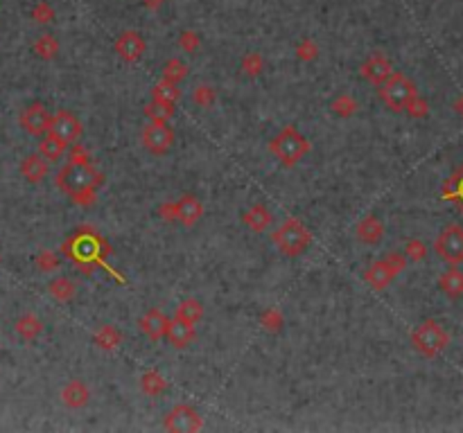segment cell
Listing matches in <instances>:
<instances>
[{
    "label": "cell",
    "mask_w": 463,
    "mask_h": 433,
    "mask_svg": "<svg viewBox=\"0 0 463 433\" xmlns=\"http://www.w3.org/2000/svg\"><path fill=\"white\" fill-rule=\"evenodd\" d=\"M34 52L41 56V59H54V56L59 54V41H57L52 34L38 36L34 43Z\"/></svg>",
    "instance_id": "33"
},
{
    "label": "cell",
    "mask_w": 463,
    "mask_h": 433,
    "mask_svg": "<svg viewBox=\"0 0 463 433\" xmlns=\"http://www.w3.org/2000/svg\"><path fill=\"white\" fill-rule=\"evenodd\" d=\"M93 343L98 345L100 350L111 352V350H115V348H118V345L122 343V334H120L118 327L102 325V327H98V332L93 334Z\"/></svg>",
    "instance_id": "22"
},
{
    "label": "cell",
    "mask_w": 463,
    "mask_h": 433,
    "mask_svg": "<svg viewBox=\"0 0 463 433\" xmlns=\"http://www.w3.org/2000/svg\"><path fill=\"white\" fill-rule=\"evenodd\" d=\"M166 339L175 345L177 350H183V348H188V345L195 341V325H190V323H186V321H181V319H172L170 321V325H168V334H166Z\"/></svg>",
    "instance_id": "16"
},
{
    "label": "cell",
    "mask_w": 463,
    "mask_h": 433,
    "mask_svg": "<svg viewBox=\"0 0 463 433\" xmlns=\"http://www.w3.org/2000/svg\"><path fill=\"white\" fill-rule=\"evenodd\" d=\"M47 291L59 303H68L75 296V284L68 280V278H54V280L47 284Z\"/></svg>",
    "instance_id": "32"
},
{
    "label": "cell",
    "mask_w": 463,
    "mask_h": 433,
    "mask_svg": "<svg viewBox=\"0 0 463 433\" xmlns=\"http://www.w3.org/2000/svg\"><path fill=\"white\" fill-rule=\"evenodd\" d=\"M242 221L249 230H253V233H265V230L272 226V213H269V208L263 206V204H253L247 213L242 215Z\"/></svg>",
    "instance_id": "20"
},
{
    "label": "cell",
    "mask_w": 463,
    "mask_h": 433,
    "mask_svg": "<svg viewBox=\"0 0 463 433\" xmlns=\"http://www.w3.org/2000/svg\"><path fill=\"white\" fill-rule=\"evenodd\" d=\"M360 75H362L369 84L378 86V89H380V86L393 75V68H391L389 56H384L382 52L371 54L369 59H366V61L360 66Z\"/></svg>",
    "instance_id": "12"
},
{
    "label": "cell",
    "mask_w": 463,
    "mask_h": 433,
    "mask_svg": "<svg viewBox=\"0 0 463 433\" xmlns=\"http://www.w3.org/2000/svg\"><path fill=\"white\" fill-rule=\"evenodd\" d=\"M443 195H446L448 199H452L455 204L461 208L463 213V162L459 165V169L452 174L448 181H446V188H443Z\"/></svg>",
    "instance_id": "28"
},
{
    "label": "cell",
    "mask_w": 463,
    "mask_h": 433,
    "mask_svg": "<svg viewBox=\"0 0 463 433\" xmlns=\"http://www.w3.org/2000/svg\"><path fill=\"white\" fill-rule=\"evenodd\" d=\"M61 400L68 409H84L91 400V390L82 379H73L61 388Z\"/></svg>",
    "instance_id": "17"
},
{
    "label": "cell",
    "mask_w": 463,
    "mask_h": 433,
    "mask_svg": "<svg viewBox=\"0 0 463 433\" xmlns=\"http://www.w3.org/2000/svg\"><path fill=\"white\" fill-rule=\"evenodd\" d=\"M95 190H98V188L84 190V192H80V195H75L73 201H75L77 206H93V204H95V197H98V195H95Z\"/></svg>",
    "instance_id": "42"
},
{
    "label": "cell",
    "mask_w": 463,
    "mask_h": 433,
    "mask_svg": "<svg viewBox=\"0 0 463 433\" xmlns=\"http://www.w3.org/2000/svg\"><path fill=\"white\" fill-rule=\"evenodd\" d=\"M142 144L154 156H163V153H168L175 147V131H172L168 124L149 122L147 127L142 129Z\"/></svg>",
    "instance_id": "9"
},
{
    "label": "cell",
    "mask_w": 463,
    "mask_h": 433,
    "mask_svg": "<svg viewBox=\"0 0 463 433\" xmlns=\"http://www.w3.org/2000/svg\"><path fill=\"white\" fill-rule=\"evenodd\" d=\"M179 45H181L188 54L197 52V50H199V45H201L199 34H197L195 30H183V32L179 34Z\"/></svg>",
    "instance_id": "39"
},
{
    "label": "cell",
    "mask_w": 463,
    "mask_h": 433,
    "mask_svg": "<svg viewBox=\"0 0 463 433\" xmlns=\"http://www.w3.org/2000/svg\"><path fill=\"white\" fill-rule=\"evenodd\" d=\"M411 345L420 357L434 359L450 345V334L439 321L427 319L411 332Z\"/></svg>",
    "instance_id": "1"
},
{
    "label": "cell",
    "mask_w": 463,
    "mask_h": 433,
    "mask_svg": "<svg viewBox=\"0 0 463 433\" xmlns=\"http://www.w3.org/2000/svg\"><path fill=\"white\" fill-rule=\"evenodd\" d=\"M175 316L190 325H197L201 319H204V305H201L197 298H186L183 303H179Z\"/></svg>",
    "instance_id": "25"
},
{
    "label": "cell",
    "mask_w": 463,
    "mask_h": 433,
    "mask_svg": "<svg viewBox=\"0 0 463 433\" xmlns=\"http://www.w3.org/2000/svg\"><path fill=\"white\" fill-rule=\"evenodd\" d=\"M404 255H407L409 262H422V259L427 257V246L422 239L413 237L407 242V246H404Z\"/></svg>",
    "instance_id": "37"
},
{
    "label": "cell",
    "mask_w": 463,
    "mask_h": 433,
    "mask_svg": "<svg viewBox=\"0 0 463 433\" xmlns=\"http://www.w3.org/2000/svg\"><path fill=\"white\" fill-rule=\"evenodd\" d=\"M66 147H68V144H66L64 140L52 136V133H47V136L41 138V144H38V153H41V156L47 162H57L66 153Z\"/></svg>",
    "instance_id": "24"
},
{
    "label": "cell",
    "mask_w": 463,
    "mask_h": 433,
    "mask_svg": "<svg viewBox=\"0 0 463 433\" xmlns=\"http://www.w3.org/2000/svg\"><path fill=\"white\" fill-rule=\"evenodd\" d=\"M21 174L30 183H41L47 176V160L41 153H30L21 162Z\"/></svg>",
    "instance_id": "21"
},
{
    "label": "cell",
    "mask_w": 463,
    "mask_h": 433,
    "mask_svg": "<svg viewBox=\"0 0 463 433\" xmlns=\"http://www.w3.org/2000/svg\"><path fill=\"white\" fill-rule=\"evenodd\" d=\"M382 237H384V224H382V219H378L375 215L364 217L360 224H357V239H360L362 244L375 246L382 242Z\"/></svg>",
    "instance_id": "18"
},
{
    "label": "cell",
    "mask_w": 463,
    "mask_h": 433,
    "mask_svg": "<svg viewBox=\"0 0 463 433\" xmlns=\"http://www.w3.org/2000/svg\"><path fill=\"white\" fill-rule=\"evenodd\" d=\"M36 262H38V266L43 268V271H52V268H57V264H59V259H57L52 253H47V251H45V253L38 255Z\"/></svg>",
    "instance_id": "43"
},
{
    "label": "cell",
    "mask_w": 463,
    "mask_h": 433,
    "mask_svg": "<svg viewBox=\"0 0 463 433\" xmlns=\"http://www.w3.org/2000/svg\"><path fill=\"white\" fill-rule=\"evenodd\" d=\"M204 217V201L195 195H183L177 201V221L181 226L192 228Z\"/></svg>",
    "instance_id": "13"
},
{
    "label": "cell",
    "mask_w": 463,
    "mask_h": 433,
    "mask_svg": "<svg viewBox=\"0 0 463 433\" xmlns=\"http://www.w3.org/2000/svg\"><path fill=\"white\" fill-rule=\"evenodd\" d=\"M32 18H34L36 23H50L52 18H54V9L47 3H38L34 7V12H32Z\"/></svg>",
    "instance_id": "41"
},
{
    "label": "cell",
    "mask_w": 463,
    "mask_h": 433,
    "mask_svg": "<svg viewBox=\"0 0 463 433\" xmlns=\"http://www.w3.org/2000/svg\"><path fill=\"white\" fill-rule=\"evenodd\" d=\"M455 111H457V115H459V118H463V95H461V98H459V100L455 102Z\"/></svg>",
    "instance_id": "46"
},
{
    "label": "cell",
    "mask_w": 463,
    "mask_h": 433,
    "mask_svg": "<svg viewBox=\"0 0 463 433\" xmlns=\"http://www.w3.org/2000/svg\"><path fill=\"white\" fill-rule=\"evenodd\" d=\"M163 427L172 433H195L204 427V420H201L199 413L188 407V404H177L166 418H163Z\"/></svg>",
    "instance_id": "7"
},
{
    "label": "cell",
    "mask_w": 463,
    "mask_h": 433,
    "mask_svg": "<svg viewBox=\"0 0 463 433\" xmlns=\"http://www.w3.org/2000/svg\"><path fill=\"white\" fill-rule=\"evenodd\" d=\"M175 115V107L172 104H161V102H149L147 107H145V118L149 122H156V124H168V120Z\"/></svg>",
    "instance_id": "31"
},
{
    "label": "cell",
    "mask_w": 463,
    "mask_h": 433,
    "mask_svg": "<svg viewBox=\"0 0 463 433\" xmlns=\"http://www.w3.org/2000/svg\"><path fill=\"white\" fill-rule=\"evenodd\" d=\"M98 181H100V174L89 165V162L73 160L71 165H66L59 172L57 185H59V190H64L68 197H75L89 188H98Z\"/></svg>",
    "instance_id": "4"
},
{
    "label": "cell",
    "mask_w": 463,
    "mask_h": 433,
    "mask_svg": "<svg viewBox=\"0 0 463 433\" xmlns=\"http://www.w3.org/2000/svg\"><path fill=\"white\" fill-rule=\"evenodd\" d=\"M159 215L166 221H177V201H172V204H163L159 208Z\"/></svg>",
    "instance_id": "44"
},
{
    "label": "cell",
    "mask_w": 463,
    "mask_h": 433,
    "mask_svg": "<svg viewBox=\"0 0 463 433\" xmlns=\"http://www.w3.org/2000/svg\"><path fill=\"white\" fill-rule=\"evenodd\" d=\"M330 109H332L335 115H339V118H353V115L360 111V104H357V100L353 98V95L341 93L332 100Z\"/></svg>",
    "instance_id": "30"
},
{
    "label": "cell",
    "mask_w": 463,
    "mask_h": 433,
    "mask_svg": "<svg viewBox=\"0 0 463 433\" xmlns=\"http://www.w3.org/2000/svg\"><path fill=\"white\" fill-rule=\"evenodd\" d=\"M404 111H407V113L411 115V118L420 120V118H427L429 107H427V102L420 98V95H416V98H411V100L407 102V107H404Z\"/></svg>",
    "instance_id": "40"
},
{
    "label": "cell",
    "mask_w": 463,
    "mask_h": 433,
    "mask_svg": "<svg viewBox=\"0 0 463 433\" xmlns=\"http://www.w3.org/2000/svg\"><path fill=\"white\" fill-rule=\"evenodd\" d=\"M166 388H168V381L163 379V374L161 372H156V370H147L140 377V390L145 393V395H149V397H159V395H163L166 393Z\"/></svg>",
    "instance_id": "26"
},
{
    "label": "cell",
    "mask_w": 463,
    "mask_h": 433,
    "mask_svg": "<svg viewBox=\"0 0 463 433\" xmlns=\"http://www.w3.org/2000/svg\"><path fill=\"white\" fill-rule=\"evenodd\" d=\"M168 325H170V319L161 310H149L147 314H142V319L138 321V327L140 332L147 336L149 341H161L166 339L168 334Z\"/></svg>",
    "instance_id": "15"
},
{
    "label": "cell",
    "mask_w": 463,
    "mask_h": 433,
    "mask_svg": "<svg viewBox=\"0 0 463 433\" xmlns=\"http://www.w3.org/2000/svg\"><path fill=\"white\" fill-rule=\"evenodd\" d=\"M240 68L247 77H260L265 70V59L260 52H247L242 56V63H240Z\"/></svg>",
    "instance_id": "34"
},
{
    "label": "cell",
    "mask_w": 463,
    "mask_h": 433,
    "mask_svg": "<svg viewBox=\"0 0 463 433\" xmlns=\"http://www.w3.org/2000/svg\"><path fill=\"white\" fill-rule=\"evenodd\" d=\"M50 122L52 115L45 109L43 102H32L30 107H25L21 113V127L34 138H43L50 133Z\"/></svg>",
    "instance_id": "8"
},
{
    "label": "cell",
    "mask_w": 463,
    "mask_h": 433,
    "mask_svg": "<svg viewBox=\"0 0 463 433\" xmlns=\"http://www.w3.org/2000/svg\"><path fill=\"white\" fill-rule=\"evenodd\" d=\"M142 5L147 9H159L163 5V0H142Z\"/></svg>",
    "instance_id": "45"
},
{
    "label": "cell",
    "mask_w": 463,
    "mask_h": 433,
    "mask_svg": "<svg viewBox=\"0 0 463 433\" xmlns=\"http://www.w3.org/2000/svg\"><path fill=\"white\" fill-rule=\"evenodd\" d=\"M296 56L301 61H314L316 56H319V45H316L312 38H303V41L296 45Z\"/></svg>",
    "instance_id": "38"
},
{
    "label": "cell",
    "mask_w": 463,
    "mask_h": 433,
    "mask_svg": "<svg viewBox=\"0 0 463 433\" xmlns=\"http://www.w3.org/2000/svg\"><path fill=\"white\" fill-rule=\"evenodd\" d=\"M310 147H312L310 140L303 138L301 133L296 131V127L281 129V133L269 142V151H272L285 167H294L296 162L310 151Z\"/></svg>",
    "instance_id": "3"
},
{
    "label": "cell",
    "mask_w": 463,
    "mask_h": 433,
    "mask_svg": "<svg viewBox=\"0 0 463 433\" xmlns=\"http://www.w3.org/2000/svg\"><path fill=\"white\" fill-rule=\"evenodd\" d=\"M274 246L287 257H298L303 255L312 244V235L298 219H285L272 233Z\"/></svg>",
    "instance_id": "2"
},
{
    "label": "cell",
    "mask_w": 463,
    "mask_h": 433,
    "mask_svg": "<svg viewBox=\"0 0 463 433\" xmlns=\"http://www.w3.org/2000/svg\"><path fill=\"white\" fill-rule=\"evenodd\" d=\"M16 332L21 334L25 341H34L36 336L43 332V323H41L38 316L25 314V316H21V319L16 321Z\"/></svg>",
    "instance_id": "27"
},
{
    "label": "cell",
    "mask_w": 463,
    "mask_h": 433,
    "mask_svg": "<svg viewBox=\"0 0 463 433\" xmlns=\"http://www.w3.org/2000/svg\"><path fill=\"white\" fill-rule=\"evenodd\" d=\"M434 251L446 264L459 266L463 262V228L457 224L443 228L434 242Z\"/></svg>",
    "instance_id": "6"
},
{
    "label": "cell",
    "mask_w": 463,
    "mask_h": 433,
    "mask_svg": "<svg viewBox=\"0 0 463 433\" xmlns=\"http://www.w3.org/2000/svg\"><path fill=\"white\" fill-rule=\"evenodd\" d=\"M215 100H217V91L208 84H201V86H197L195 91H192V102H195L197 107H201V109L213 107Z\"/></svg>",
    "instance_id": "36"
},
{
    "label": "cell",
    "mask_w": 463,
    "mask_h": 433,
    "mask_svg": "<svg viewBox=\"0 0 463 433\" xmlns=\"http://www.w3.org/2000/svg\"><path fill=\"white\" fill-rule=\"evenodd\" d=\"M260 325H263V330H265V332L276 334V332H281V330H283L285 319H283V314L276 310V307H272V310H265L263 316H260Z\"/></svg>",
    "instance_id": "35"
},
{
    "label": "cell",
    "mask_w": 463,
    "mask_h": 433,
    "mask_svg": "<svg viewBox=\"0 0 463 433\" xmlns=\"http://www.w3.org/2000/svg\"><path fill=\"white\" fill-rule=\"evenodd\" d=\"M418 91H416V84L404 73H393L387 82L380 86V100L387 104V109L391 111H404L407 107V102L411 98H416Z\"/></svg>",
    "instance_id": "5"
},
{
    "label": "cell",
    "mask_w": 463,
    "mask_h": 433,
    "mask_svg": "<svg viewBox=\"0 0 463 433\" xmlns=\"http://www.w3.org/2000/svg\"><path fill=\"white\" fill-rule=\"evenodd\" d=\"M395 275H398V271H395V268L387 262V257H382V259H378V262H373L369 268H366L364 280L371 289H375V291H382V289H387L391 284V280Z\"/></svg>",
    "instance_id": "14"
},
{
    "label": "cell",
    "mask_w": 463,
    "mask_h": 433,
    "mask_svg": "<svg viewBox=\"0 0 463 433\" xmlns=\"http://www.w3.org/2000/svg\"><path fill=\"white\" fill-rule=\"evenodd\" d=\"M152 100L154 102H161V104H175L181 100V89H179V84H172V82H166V79H161L159 84H154V89H152Z\"/></svg>",
    "instance_id": "23"
},
{
    "label": "cell",
    "mask_w": 463,
    "mask_h": 433,
    "mask_svg": "<svg viewBox=\"0 0 463 433\" xmlns=\"http://www.w3.org/2000/svg\"><path fill=\"white\" fill-rule=\"evenodd\" d=\"M439 289L443 296L450 298V301H459L463 296V271L457 266H450L446 273H441L439 278Z\"/></svg>",
    "instance_id": "19"
},
{
    "label": "cell",
    "mask_w": 463,
    "mask_h": 433,
    "mask_svg": "<svg viewBox=\"0 0 463 433\" xmlns=\"http://www.w3.org/2000/svg\"><path fill=\"white\" fill-rule=\"evenodd\" d=\"M113 50L122 61L136 63L145 54V50H147V41H145V36L138 30H124L118 38H115Z\"/></svg>",
    "instance_id": "10"
},
{
    "label": "cell",
    "mask_w": 463,
    "mask_h": 433,
    "mask_svg": "<svg viewBox=\"0 0 463 433\" xmlns=\"http://www.w3.org/2000/svg\"><path fill=\"white\" fill-rule=\"evenodd\" d=\"M188 63L179 59V56H172V59L166 61V66H163V79L166 82H172V84H181L183 79L188 77Z\"/></svg>",
    "instance_id": "29"
},
{
    "label": "cell",
    "mask_w": 463,
    "mask_h": 433,
    "mask_svg": "<svg viewBox=\"0 0 463 433\" xmlns=\"http://www.w3.org/2000/svg\"><path fill=\"white\" fill-rule=\"evenodd\" d=\"M82 131H84V127H82V122H80V118H77L75 113H71V111H57L52 115L50 133L59 138V140H64L66 144L80 140Z\"/></svg>",
    "instance_id": "11"
}]
</instances>
